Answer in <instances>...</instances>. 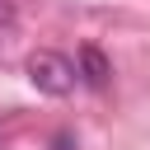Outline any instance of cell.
<instances>
[{"mask_svg":"<svg viewBox=\"0 0 150 150\" xmlns=\"http://www.w3.org/2000/svg\"><path fill=\"white\" fill-rule=\"evenodd\" d=\"M23 70H28L33 89H38V94H47V98H66V94L80 84V70H75V61H70L66 52H52V47L33 52Z\"/></svg>","mask_w":150,"mask_h":150,"instance_id":"cell-1","label":"cell"},{"mask_svg":"<svg viewBox=\"0 0 150 150\" xmlns=\"http://www.w3.org/2000/svg\"><path fill=\"white\" fill-rule=\"evenodd\" d=\"M75 70H80V84L94 89V94H103L108 80H112V61H108L103 47H94V42H84V47L75 52Z\"/></svg>","mask_w":150,"mask_h":150,"instance_id":"cell-2","label":"cell"},{"mask_svg":"<svg viewBox=\"0 0 150 150\" xmlns=\"http://www.w3.org/2000/svg\"><path fill=\"white\" fill-rule=\"evenodd\" d=\"M52 150H75V136H70V131H56V136H52Z\"/></svg>","mask_w":150,"mask_h":150,"instance_id":"cell-3","label":"cell"},{"mask_svg":"<svg viewBox=\"0 0 150 150\" xmlns=\"http://www.w3.org/2000/svg\"><path fill=\"white\" fill-rule=\"evenodd\" d=\"M14 14H19V9H14V0H0V28H9V23H14Z\"/></svg>","mask_w":150,"mask_h":150,"instance_id":"cell-4","label":"cell"}]
</instances>
